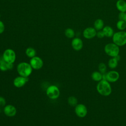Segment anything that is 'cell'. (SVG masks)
<instances>
[{"mask_svg": "<svg viewBox=\"0 0 126 126\" xmlns=\"http://www.w3.org/2000/svg\"><path fill=\"white\" fill-rule=\"evenodd\" d=\"M96 90L98 94L104 96H109L112 93V88L110 83L105 79L98 82Z\"/></svg>", "mask_w": 126, "mask_h": 126, "instance_id": "1", "label": "cell"}, {"mask_svg": "<svg viewBox=\"0 0 126 126\" xmlns=\"http://www.w3.org/2000/svg\"><path fill=\"white\" fill-rule=\"evenodd\" d=\"M32 68L30 63L26 62L20 63L17 66V71L20 76L28 77L32 73Z\"/></svg>", "mask_w": 126, "mask_h": 126, "instance_id": "2", "label": "cell"}, {"mask_svg": "<svg viewBox=\"0 0 126 126\" xmlns=\"http://www.w3.org/2000/svg\"><path fill=\"white\" fill-rule=\"evenodd\" d=\"M112 37L113 42L119 47L126 44V32L124 31L115 32Z\"/></svg>", "mask_w": 126, "mask_h": 126, "instance_id": "3", "label": "cell"}, {"mask_svg": "<svg viewBox=\"0 0 126 126\" xmlns=\"http://www.w3.org/2000/svg\"><path fill=\"white\" fill-rule=\"evenodd\" d=\"M104 52L109 56L113 58L119 55L120 52L119 46L113 43H109L104 46Z\"/></svg>", "mask_w": 126, "mask_h": 126, "instance_id": "4", "label": "cell"}, {"mask_svg": "<svg viewBox=\"0 0 126 126\" xmlns=\"http://www.w3.org/2000/svg\"><path fill=\"white\" fill-rule=\"evenodd\" d=\"M46 95L51 99L58 98L60 94V91L59 88L55 85H50L46 89Z\"/></svg>", "mask_w": 126, "mask_h": 126, "instance_id": "5", "label": "cell"}, {"mask_svg": "<svg viewBox=\"0 0 126 126\" xmlns=\"http://www.w3.org/2000/svg\"><path fill=\"white\" fill-rule=\"evenodd\" d=\"M120 77L119 72L116 70H110L105 74H103V79L106 80L109 83L117 82Z\"/></svg>", "mask_w": 126, "mask_h": 126, "instance_id": "6", "label": "cell"}, {"mask_svg": "<svg viewBox=\"0 0 126 126\" xmlns=\"http://www.w3.org/2000/svg\"><path fill=\"white\" fill-rule=\"evenodd\" d=\"M4 60L8 63H14L16 60V53L12 49L5 50L2 56Z\"/></svg>", "mask_w": 126, "mask_h": 126, "instance_id": "7", "label": "cell"}, {"mask_svg": "<svg viewBox=\"0 0 126 126\" xmlns=\"http://www.w3.org/2000/svg\"><path fill=\"white\" fill-rule=\"evenodd\" d=\"M74 111L77 116L79 118H84L88 113L87 107L82 103L77 104V105L75 106Z\"/></svg>", "mask_w": 126, "mask_h": 126, "instance_id": "8", "label": "cell"}, {"mask_svg": "<svg viewBox=\"0 0 126 126\" xmlns=\"http://www.w3.org/2000/svg\"><path fill=\"white\" fill-rule=\"evenodd\" d=\"M30 64L32 69L35 70H38L41 69L43 65V62L41 58L38 56H34L31 58L30 61Z\"/></svg>", "mask_w": 126, "mask_h": 126, "instance_id": "9", "label": "cell"}, {"mask_svg": "<svg viewBox=\"0 0 126 126\" xmlns=\"http://www.w3.org/2000/svg\"><path fill=\"white\" fill-rule=\"evenodd\" d=\"M28 77H25L21 76H19L15 77L13 80L14 86L18 88H21L25 86L26 84L28 82Z\"/></svg>", "mask_w": 126, "mask_h": 126, "instance_id": "10", "label": "cell"}, {"mask_svg": "<svg viewBox=\"0 0 126 126\" xmlns=\"http://www.w3.org/2000/svg\"><path fill=\"white\" fill-rule=\"evenodd\" d=\"M96 30L94 27H87L83 32V35L84 38L90 39L96 36Z\"/></svg>", "mask_w": 126, "mask_h": 126, "instance_id": "11", "label": "cell"}, {"mask_svg": "<svg viewBox=\"0 0 126 126\" xmlns=\"http://www.w3.org/2000/svg\"><path fill=\"white\" fill-rule=\"evenodd\" d=\"M3 113L7 117H12L16 115L17 113V109L13 105L7 104L3 108Z\"/></svg>", "mask_w": 126, "mask_h": 126, "instance_id": "12", "label": "cell"}, {"mask_svg": "<svg viewBox=\"0 0 126 126\" xmlns=\"http://www.w3.org/2000/svg\"><path fill=\"white\" fill-rule=\"evenodd\" d=\"M71 46L75 51H78L81 50L83 46L82 40L79 37L74 38L71 41Z\"/></svg>", "mask_w": 126, "mask_h": 126, "instance_id": "13", "label": "cell"}, {"mask_svg": "<svg viewBox=\"0 0 126 126\" xmlns=\"http://www.w3.org/2000/svg\"><path fill=\"white\" fill-rule=\"evenodd\" d=\"M117 9L122 12H126V1L124 0H118L116 3Z\"/></svg>", "mask_w": 126, "mask_h": 126, "instance_id": "14", "label": "cell"}, {"mask_svg": "<svg viewBox=\"0 0 126 126\" xmlns=\"http://www.w3.org/2000/svg\"><path fill=\"white\" fill-rule=\"evenodd\" d=\"M102 31L103 32L105 36L107 37H112L114 33L113 28L109 26H106L104 27Z\"/></svg>", "mask_w": 126, "mask_h": 126, "instance_id": "15", "label": "cell"}, {"mask_svg": "<svg viewBox=\"0 0 126 126\" xmlns=\"http://www.w3.org/2000/svg\"><path fill=\"white\" fill-rule=\"evenodd\" d=\"M91 78L94 81L99 82L103 79V74L99 71H95L92 73Z\"/></svg>", "mask_w": 126, "mask_h": 126, "instance_id": "16", "label": "cell"}, {"mask_svg": "<svg viewBox=\"0 0 126 126\" xmlns=\"http://www.w3.org/2000/svg\"><path fill=\"white\" fill-rule=\"evenodd\" d=\"M104 27V22L101 19H97L94 24V28L96 31H100Z\"/></svg>", "mask_w": 126, "mask_h": 126, "instance_id": "17", "label": "cell"}, {"mask_svg": "<svg viewBox=\"0 0 126 126\" xmlns=\"http://www.w3.org/2000/svg\"><path fill=\"white\" fill-rule=\"evenodd\" d=\"M119 61L115 58L113 57L109 59L108 62V65L109 68L111 69H114L118 66Z\"/></svg>", "mask_w": 126, "mask_h": 126, "instance_id": "18", "label": "cell"}, {"mask_svg": "<svg viewBox=\"0 0 126 126\" xmlns=\"http://www.w3.org/2000/svg\"><path fill=\"white\" fill-rule=\"evenodd\" d=\"M25 53L26 56L30 58H32L35 56L36 55V51L35 50L32 48V47H28L26 49Z\"/></svg>", "mask_w": 126, "mask_h": 126, "instance_id": "19", "label": "cell"}, {"mask_svg": "<svg viewBox=\"0 0 126 126\" xmlns=\"http://www.w3.org/2000/svg\"><path fill=\"white\" fill-rule=\"evenodd\" d=\"M68 104L71 106H75L78 104L77 98L74 96H70L67 98Z\"/></svg>", "mask_w": 126, "mask_h": 126, "instance_id": "20", "label": "cell"}, {"mask_svg": "<svg viewBox=\"0 0 126 126\" xmlns=\"http://www.w3.org/2000/svg\"><path fill=\"white\" fill-rule=\"evenodd\" d=\"M0 70L2 71L8 70L7 63L4 60L2 56L0 57Z\"/></svg>", "mask_w": 126, "mask_h": 126, "instance_id": "21", "label": "cell"}, {"mask_svg": "<svg viewBox=\"0 0 126 126\" xmlns=\"http://www.w3.org/2000/svg\"><path fill=\"white\" fill-rule=\"evenodd\" d=\"M116 27L120 31H124L126 29V22L119 20L116 23Z\"/></svg>", "mask_w": 126, "mask_h": 126, "instance_id": "22", "label": "cell"}, {"mask_svg": "<svg viewBox=\"0 0 126 126\" xmlns=\"http://www.w3.org/2000/svg\"><path fill=\"white\" fill-rule=\"evenodd\" d=\"M64 34L66 37L69 38H73L75 35L74 31L71 28H67L65 30Z\"/></svg>", "mask_w": 126, "mask_h": 126, "instance_id": "23", "label": "cell"}, {"mask_svg": "<svg viewBox=\"0 0 126 126\" xmlns=\"http://www.w3.org/2000/svg\"><path fill=\"white\" fill-rule=\"evenodd\" d=\"M98 71L102 74H105L106 73L107 66L106 64L103 63H99L98 65Z\"/></svg>", "mask_w": 126, "mask_h": 126, "instance_id": "24", "label": "cell"}, {"mask_svg": "<svg viewBox=\"0 0 126 126\" xmlns=\"http://www.w3.org/2000/svg\"><path fill=\"white\" fill-rule=\"evenodd\" d=\"M96 36H97L98 38H103L105 36V35L102 31L100 30V31H98V32H96Z\"/></svg>", "mask_w": 126, "mask_h": 126, "instance_id": "25", "label": "cell"}, {"mask_svg": "<svg viewBox=\"0 0 126 126\" xmlns=\"http://www.w3.org/2000/svg\"><path fill=\"white\" fill-rule=\"evenodd\" d=\"M6 105V100L5 99L2 97L0 96V107L5 106Z\"/></svg>", "mask_w": 126, "mask_h": 126, "instance_id": "26", "label": "cell"}, {"mask_svg": "<svg viewBox=\"0 0 126 126\" xmlns=\"http://www.w3.org/2000/svg\"><path fill=\"white\" fill-rule=\"evenodd\" d=\"M5 30V26L4 23L0 20V34L3 32Z\"/></svg>", "mask_w": 126, "mask_h": 126, "instance_id": "27", "label": "cell"}, {"mask_svg": "<svg viewBox=\"0 0 126 126\" xmlns=\"http://www.w3.org/2000/svg\"><path fill=\"white\" fill-rule=\"evenodd\" d=\"M125 12H120L118 15V18L119 20H123L124 21V15H125Z\"/></svg>", "mask_w": 126, "mask_h": 126, "instance_id": "28", "label": "cell"}, {"mask_svg": "<svg viewBox=\"0 0 126 126\" xmlns=\"http://www.w3.org/2000/svg\"><path fill=\"white\" fill-rule=\"evenodd\" d=\"M13 67V63H7V68L8 70H11Z\"/></svg>", "mask_w": 126, "mask_h": 126, "instance_id": "29", "label": "cell"}, {"mask_svg": "<svg viewBox=\"0 0 126 126\" xmlns=\"http://www.w3.org/2000/svg\"><path fill=\"white\" fill-rule=\"evenodd\" d=\"M124 21H125L126 22V12L125 13V15H124Z\"/></svg>", "mask_w": 126, "mask_h": 126, "instance_id": "30", "label": "cell"}, {"mask_svg": "<svg viewBox=\"0 0 126 126\" xmlns=\"http://www.w3.org/2000/svg\"></svg>", "mask_w": 126, "mask_h": 126, "instance_id": "31", "label": "cell"}, {"mask_svg": "<svg viewBox=\"0 0 126 126\" xmlns=\"http://www.w3.org/2000/svg\"></svg>", "mask_w": 126, "mask_h": 126, "instance_id": "32", "label": "cell"}]
</instances>
